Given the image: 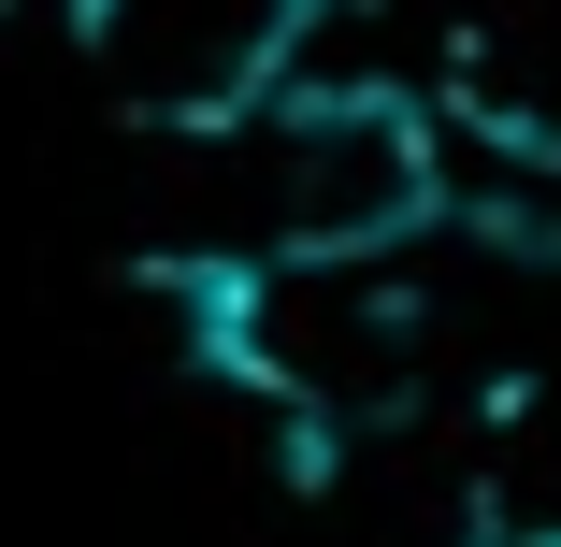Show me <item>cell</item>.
Segmentation results:
<instances>
[{
    "instance_id": "cell-2",
    "label": "cell",
    "mask_w": 561,
    "mask_h": 547,
    "mask_svg": "<svg viewBox=\"0 0 561 547\" xmlns=\"http://www.w3.org/2000/svg\"><path fill=\"white\" fill-rule=\"evenodd\" d=\"M533 547H561V518H547V533H533Z\"/></svg>"
},
{
    "instance_id": "cell-1",
    "label": "cell",
    "mask_w": 561,
    "mask_h": 547,
    "mask_svg": "<svg viewBox=\"0 0 561 547\" xmlns=\"http://www.w3.org/2000/svg\"><path fill=\"white\" fill-rule=\"evenodd\" d=\"M461 216L446 130L417 87L375 72H288L260 87V246L274 260H331V274H389L403 246H432Z\"/></svg>"
}]
</instances>
